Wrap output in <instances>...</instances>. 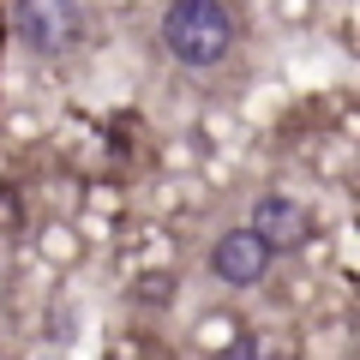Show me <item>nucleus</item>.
<instances>
[{"mask_svg":"<svg viewBox=\"0 0 360 360\" xmlns=\"http://www.w3.org/2000/svg\"><path fill=\"white\" fill-rule=\"evenodd\" d=\"M162 42H168V54H174L180 66L205 72V66H217L222 54L234 49V13L222 0H168Z\"/></svg>","mask_w":360,"mask_h":360,"instance_id":"f257e3e1","label":"nucleus"},{"mask_svg":"<svg viewBox=\"0 0 360 360\" xmlns=\"http://www.w3.org/2000/svg\"><path fill=\"white\" fill-rule=\"evenodd\" d=\"M13 25H18V42H25L30 54H42V60H60V54L84 37L78 0H18Z\"/></svg>","mask_w":360,"mask_h":360,"instance_id":"f03ea898","label":"nucleus"},{"mask_svg":"<svg viewBox=\"0 0 360 360\" xmlns=\"http://www.w3.org/2000/svg\"><path fill=\"white\" fill-rule=\"evenodd\" d=\"M252 234L270 246V258L276 252H300V246L312 240V210L295 205V198H283V193H270V198L252 205Z\"/></svg>","mask_w":360,"mask_h":360,"instance_id":"7ed1b4c3","label":"nucleus"},{"mask_svg":"<svg viewBox=\"0 0 360 360\" xmlns=\"http://www.w3.org/2000/svg\"><path fill=\"white\" fill-rule=\"evenodd\" d=\"M210 270H217L222 283H234V288H252L258 276L270 270V246L258 240L252 229H229L217 240V252H210Z\"/></svg>","mask_w":360,"mask_h":360,"instance_id":"20e7f679","label":"nucleus"},{"mask_svg":"<svg viewBox=\"0 0 360 360\" xmlns=\"http://www.w3.org/2000/svg\"><path fill=\"white\" fill-rule=\"evenodd\" d=\"M217 360H276V354H270V342H258V336H234Z\"/></svg>","mask_w":360,"mask_h":360,"instance_id":"39448f33","label":"nucleus"}]
</instances>
